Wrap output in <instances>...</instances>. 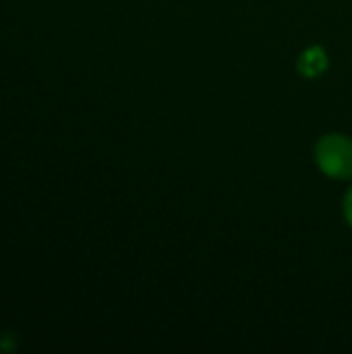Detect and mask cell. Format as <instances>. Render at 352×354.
Masks as SVG:
<instances>
[{
	"mask_svg": "<svg viewBox=\"0 0 352 354\" xmlns=\"http://www.w3.org/2000/svg\"><path fill=\"white\" fill-rule=\"evenodd\" d=\"M326 68H328V56H326L324 48L313 46L307 52H303V56L299 60L301 75H305V77H319Z\"/></svg>",
	"mask_w": 352,
	"mask_h": 354,
	"instance_id": "obj_2",
	"label": "cell"
},
{
	"mask_svg": "<svg viewBox=\"0 0 352 354\" xmlns=\"http://www.w3.org/2000/svg\"><path fill=\"white\" fill-rule=\"evenodd\" d=\"M315 162L330 178H352V139L346 135H326L315 147Z\"/></svg>",
	"mask_w": 352,
	"mask_h": 354,
	"instance_id": "obj_1",
	"label": "cell"
},
{
	"mask_svg": "<svg viewBox=\"0 0 352 354\" xmlns=\"http://www.w3.org/2000/svg\"><path fill=\"white\" fill-rule=\"evenodd\" d=\"M344 218H346L349 226L352 228V189L346 193V197H344Z\"/></svg>",
	"mask_w": 352,
	"mask_h": 354,
	"instance_id": "obj_3",
	"label": "cell"
}]
</instances>
